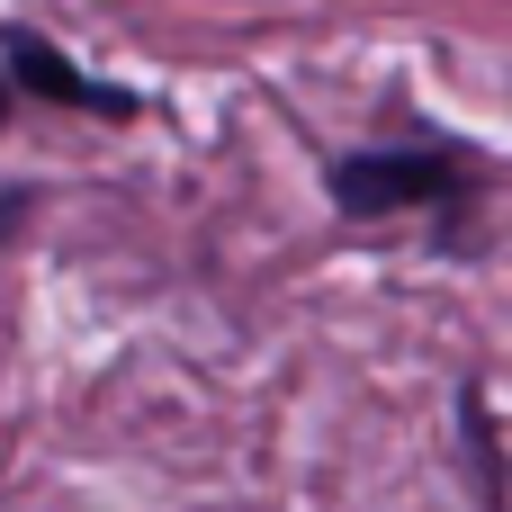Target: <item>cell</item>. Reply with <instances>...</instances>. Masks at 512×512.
Segmentation results:
<instances>
[{"label":"cell","instance_id":"obj_1","mask_svg":"<svg viewBox=\"0 0 512 512\" xmlns=\"http://www.w3.org/2000/svg\"><path fill=\"white\" fill-rule=\"evenodd\" d=\"M468 171L459 153H351L333 162V198L351 216H387V207H423V198H450Z\"/></svg>","mask_w":512,"mask_h":512},{"label":"cell","instance_id":"obj_2","mask_svg":"<svg viewBox=\"0 0 512 512\" xmlns=\"http://www.w3.org/2000/svg\"><path fill=\"white\" fill-rule=\"evenodd\" d=\"M9 72L36 90V99H54V108H99V117H135V90H108V81H90L81 63H63L45 36H9Z\"/></svg>","mask_w":512,"mask_h":512},{"label":"cell","instance_id":"obj_3","mask_svg":"<svg viewBox=\"0 0 512 512\" xmlns=\"http://www.w3.org/2000/svg\"><path fill=\"white\" fill-rule=\"evenodd\" d=\"M0 117H9V81H0Z\"/></svg>","mask_w":512,"mask_h":512}]
</instances>
